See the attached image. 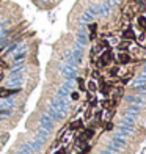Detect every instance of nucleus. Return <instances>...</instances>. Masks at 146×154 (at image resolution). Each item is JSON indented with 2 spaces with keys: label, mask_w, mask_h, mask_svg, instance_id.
Returning <instances> with one entry per match:
<instances>
[{
  "label": "nucleus",
  "mask_w": 146,
  "mask_h": 154,
  "mask_svg": "<svg viewBox=\"0 0 146 154\" xmlns=\"http://www.w3.org/2000/svg\"><path fill=\"white\" fill-rule=\"evenodd\" d=\"M113 58V55H112V50H105L102 55H101V58H99V66H107Z\"/></svg>",
  "instance_id": "nucleus-1"
},
{
  "label": "nucleus",
  "mask_w": 146,
  "mask_h": 154,
  "mask_svg": "<svg viewBox=\"0 0 146 154\" xmlns=\"http://www.w3.org/2000/svg\"><path fill=\"white\" fill-rule=\"evenodd\" d=\"M19 90H8V88H2L0 90V98H8V96H11V94H14V93H17Z\"/></svg>",
  "instance_id": "nucleus-2"
},
{
  "label": "nucleus",
  "mask_w": 146,
  "mask_h": 154,
  "mask_svg": "<svg viewBox=\"0 0 146 154\" xmlns=\"http://www.w3.org/2000/svg\"><path fill=\"white\" fill-rule=\"evenodd\" d=\"M118 61L121 63V65H126V63H129L130 61V57H129V53H119L118 55Z\"/></svg>",
  "instance_id": "nucleus-3"
},
{
  "label": "nucleus",
  "mask_w": 146,
  "mask_h": 154,
  "mask_svg": "<svg viewBox=\"0 0 146 154\" xmlns=\"http://www.w3.org/2000/svg\"><path fill=\"white\" fill-rule=\"evenodd\" d=\"M122 38H124L126 41H129V40H135V33L132 32V28H127L126 32L122 33Z\"/></svg>",
  "instance_id": "nucleus-4"
},
{
  "label": "nucleus",
  "mask_w": 146,
  "mask_h": 154,
  "mask_svg": "<svg viewBox=\"0 0 146 154\" xmlns=\"http://www.w3.org/2000/svg\"><path fill=\"white\" fill-rule=\"evenodd\" d=\"M129 44H130L129 41H122V43H121V44H119L118 47H119L121 50H127V49H129Z\"/></svg>",
  "instance_id": "nucleus-5"
},
{
  "label": "nucleus",
  "mask_w": 146,
  "mask_h": 154,
  "mask_svg": "<svg viewBox=\"0 0 146 154\" xmlns=\"http://www.w3.org/2000/svg\"><path fill=\"white\" fill-rule=\"evenodd\" d=\"M82 127V121H75V123H72L71 124V129L74 130V129H80Z\"/></svg>",
  "instance_id": "nucleus-6"
},
{
  "label": "nucleus",
  "mask_w": 146,
  "mask_h": 154,
  "mask_svg": "<svg viewBox=\"0 0 146 154\" xmlns=\"http://www.w3.org/2000/svg\"><path fill=\"white\" fill-rule=\"evenodd\" d=\"M138 24H140L143 28H146V19H144V17H140V19H138Z\"/></svg>",
  "instance_id": "nucleus-7"
},
{
  "label": "nucleus",
  "mask_w": 146,
  "mask_h": 154,
  "mask_svg": "<svg viewBox=\"0 0 146 154\" xmlns=\"http://www.w3.org/2000/svg\"><path fill=\"white\" fill-rule=\"evenodd\" d=\"M118 74V68H112L110 69V75H116Z\"/></svg>",
  "instance_id": "nucleus-8"
},
{
  "label": "nucleus",
  "mask_w": 146,
  "mask_h": 154,
  "mask_svg": "<svg viewBox=\"0 0 146 154\" xmlns=\"http://www.w3.org/2000/svg\"><path fill=\"white\" fill-rule=\"evenodd\" d=\"M88 152H90V146H85V148H83V151L79 152V154H88Z\"/></svg>",
  "instance_id": "nucleus-9"
},
{
  "label": "nucleus",
  "mask_w": 146,
  "mask_h": 154,
  "mask_svg": "<svg viewBox=\"0 0 146 154\" xmlns=\"http://www.w3.org/2000/svg\"><path fill=\"white\" fill-rule=\"evenodd\" d=\"M88 85H90V90H91V91H94V90H96V85H94V82H90Z\"/></svg>",
  "instance_id": "nucleus-10"
},
{
  "label": "nucleus",
  "mask_w": 146,
  "mask_h": 154,
  "mask_svg": "<svg viewBox=\"0 0 146 154\" xmlns=\"http://www.w3.org/2000/svg\"><path fill=\"white\" fill-rule=\"evenodd\" d=\"M71 98H72V99H79V93H72Z\"/></svg>",
  "instance_id": "nucleus-11"
},
{
  "label": "nucleus",
  "mask_w": 146,
  "mask_h": 154,
  "mask_svg": "<svg viewBox=\"0 0 146 154\" xmlns=\"http://www.w3.org/2000/svg\"><path fill=\"white\" fill-rule=\"evenodd\" d=\"M79 87H80V88L85 87V85H83V79H79Z\"/></svg>",
  "instance_id": "nucleus-12"
},
{
  "label": "nucleus",
  "mask_w": 146,
  "mask_h": 154,
  "mask_svg": "<svg viewBox=\"0 0 146 154\" xmlns=\"http://www.w3.org/2000/svg\"><path fill=\"white\" fill-rule=\"evenodd\" d=\"M55 154H66V149H60V151H57Z\"/></svg>",
  "instance_id": "nucleus-13"
},
{
  "label": "nucleus",
  "mask_w": 146,
  "mask_h": 154,
  "mask_svg": "<svg viewBox=\"0 0 146 154\" xmlns=\"http://www.w3.org/2000/svg\"><path fill=\"white\" fill-rule=\"evenodd\" d=\"M112 127H113V124H112V123H109V124H107V127H105V129H107V130H110V129H112Z\"/></svg>",
  "instance_id": "nucleus-14"
}]
</instances>
